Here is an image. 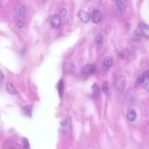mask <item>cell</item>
<instances>
[{
    "label": "cell",
    "instance_id": "6da1fadb",
    "mask_svg": "<svg viewBox=\"0 0 149 149\" xmlns=\"http://www.w3.org/2000/svg\"><path fill=\"white\" fill-rule=\"evenodd\" d=\"M96 70V66L92 64H86L82 68V72L84 74L90 75L93 74Z\"/></svg>",
    "mask_w": 149,
    "mask_h": 149
},
{
    "label": "cell",
    "instance_id": "ffe728a7",
    "mask_svg": "<svg viewBox=\"0 0 149 149\" xmlns=\"http://www.w3.org/2000/svg\"><path fill=\"white\" fill-rule=\"evenodd\" d=\"M60 14L62 17H65L67 15V10L65 8L62 9V10L60 12Z\"/></svg>",
    "mask_w": 149,
    "mask_h": 149
},
{
    "label": "cell",
    "instance_id": "2e32d148",
    "mask_svg": "<svg viewBox=\"0 0 149 149\" xmlns=\"http://www.w3.org/2000/svg\"><path fill=\"white\" fill-rule=\"evenodd\" d=\"M103 41V37L101 34H98L96 35L95 38V42L97 45L101 44Z\"/></svg>",
    "mask_w": 149,
    "mask_h": 149
},
{
    "label": "cell",
    "instance_id": "d6986e66",
    "mask_svg": "<svg viewBox=\"0 0 149 149\" xmlns=\"http://www.w3.org/2000/svg\"><path fill=\"white\" fill-rule=\"evenodd\" d=\"M23 142L24 147L27 149H29L30 148V145H29V143L28 140L26 138H24Z\"/></svg>",
    "mask_w": 149,
    "mask_h": 149
},
{
    "label": "cell",
    "instance_id": "9a60e30c",
    "mask_svg": "<svg viewBox=\"0 0 149 149\" xmlns=\"http://www.w3.org/2000/svg\"><path fill=\"white\" fill-rule=\"evenodd\" d=\"M18 13L21 16H24L27 13V9L24 6H20L18 9Z\"/></svg>",
    "mask_w": 149,
    "mask_h": 149
},
{
    "label": "cell",
    "instance_id": "7c38bea8",
    "mask_svg": "<svg viewBox=\"0 0 149 149\" xmlns=\"http://www.w3.org/2000/svg\"><path fill=\"white\" fill-rule=\"evenodd\" d=\"M112 59L110 56H106L103 60V65L106 68H110L112 65Z\"/></svg>",
    "mask_w": 149,
    "mask_h": 149
},
{
    "label": "cell",
    "instance_id": "7402d4cb",
    "mask_svg": "<svg viewBox=\"0 0 149 149\" xmlns=\"http://www.w3.org/2000/svg\"><path fill=\"white\" fill-rule=\"evenodd\" d=\"M24 24H23V22L21 20H19L17 22V26L19 28H22Z\"/></svg>",
    "mask_w": 149,
    "mask_h": 149
},
{
    "label": "cell",
    "instance_id": "52a82bcc",
    "mask_svg": "<svg viewBox=\"0 0 149 149\" xmlns=\"http://www.w3.org/2000/svg\"><path fill=\"white\" fill-rule=\"evenodd\" d=\"M139 28L141 33L146 36V37H148L149 36V30L148 26L145 23H141L139 26Z\"/></svg>",
    "mask_w": 149,
    "mask_h": 149
},
{
    "label": "cell",
    "instance_id": "ac0fdd59",
    "mask_svg": "<svg viewBox=\"0 0 149 149\" xmlns=\"http://www.w3.org/2000/svg\"><path fill=\"white\" fill-rule=\"evenodd\" d=\"M129 55V52L126 49H125V50H123L121 52H120V56L123 58V59H126L128 58Z\"/></svg>",
    "mask_w": 149,
    "mask_h": 149
},
{
    "label": "cell",
    "instance_id": "44dd1931",
    "mask_svg": "<svg viewBox=\"0 0 149 149\" xmlns=\"http://www.w3.org/2000/svg\"><path fill=\"white\" fill-rule=\"evenodd\" d=\"M141 84H142V74L140 75L136 80V84L137 86H139Z\"/></svg>",
    "mask_w": 149,
    "mask_h": 149
},
{
    "label": "cell",
    "instance_id": "e0dca14e",
    "mask_svg": "<svg viewBox=\"0 0 149 149\" xmlns=\"http://www.w3.org/2000/svg\"><path fill=\"white\" fill-rule=\"evenodd\" d=\"M102 90L105 94H107L109 91V84L107 81H104L102 84Z\"/></svg>",
    "mask_w": 149,
    "mask_h": 149
},
{
    "label": "cell",
    "instance_id": "5bb4252c",
    "mask_svg": "<svg viewBox=\"0 0 149 149\" xmlns=\"http://www.w3.org/2000/svg\"><path fill=\"white\" fill-rule=\"evenodd\" d=\"M58 88V93H59V97L61 98H62V95H63V83L62 80H61L59 81Z\"/></svg>",
    "mask_w": 149,
    "mask_h": 149
},
{
    "label": "cell",
    "instance_id": "ba28073f",
    "mask_svg": "<svg viewBox=\"0 0 149 149\" xmlns=\"http://www.w3.org/2000/svg\"><path fill=\"white\" fill-rule=\"evenodd\" d=\"M116 9L118 13H122L125 9V6L124 3L120 0H118L116 3Z\"/></svg>",
    "mask_w": 149,
    "mask_h": 149
},
{
    "label": "cell",
    "instance_id": "7a4b0ae2",
    "mask_svg": "<svg viewBox=\"0 0 149 149\" xmlns=\"http://www.w3.org/2000/svg\"><path fill=\"white\" fill-rule=\"evenodd\" d=\"M77 16L80 19V20L83 23H87L90 21V15L88 14V13H87L84 10H81L79 11L77 13Z\"/></svg>",
    "mask_w": 149,
    "mask_h": 149
},
{
    "label": "cell",
    "instance_id": "603a6c76",
    "mask_svg": "<svg viewBox=\"0 0 149 149\" xmlns=\"http://www.w3.org/2000/svg\"><path fill=\"white\" fill-rule=\"evenodd\" d=\"M112 1H115V0H112Z\"/></svg>",
    "mask_w": 149,
    "mask_h": 149
},
{
    "label": "cell",
    "instance_id": "8992f818",
    "mask_svg": "<svg viewBox=\"0 0 149 149\" xmlns=\"http://www.w3.org/2000/svg\"><path fill=\"white\" fill-rule=\"evenodd\" d=\"M61 23V20L58 15H54L52 17L51 20V24L53 27L56 28L60 26Z\"/></svg>",
    "mask_w": 149,
    "mask_h": 149
},
{
    "label": "cell",
    "instance_id": "277c9868",
    "mask_svg": "<svg viewBox=\"0 0 149 149\" xmlns=\"http://www.w3.org/2000/svg\"><path fill=\"white\" fill-rule=\"evenodd\" d=\"M102 13L100 10H95L93 12L92 15V19H93V22L94 23H96V24L100 23L102 20Z\"/></svg>",
    "mask_w": 149,
    "mask_h": 149
},
{
    "label": "cell",
    "instance_id": "30bf717a",
    "mask_svg": "<svg viewBox=\"0 0 149 149\" xmlns=\"http://www.w3.org/2000/svg\"><path fill=\"white\" fill-rule=\"evenodd\" d=\"M92 91H93V96L94 98H97L100 93V90L99 87L96 83H94L92 86Z\"/></svg>",
    "mask_w": 149,
    "mask_h": 149
},
{
    "label": "cell",
    "instance_id": "8fae6325",
    "mask_svg": "<svg viewBox=\"0 0 149 149\" xmlns=\"http://www.w3.org/2000/svg\"><path fill=\"white\" fill-rule=\"evenodd\" d=\"M6 90L7 91L12 95H15L17 94V91L15 88V87L13 86V85L10 83H8L6 84Z\"/></svg>",
    "mask_w": 149,
    "mask_h": 149
},
{
    "label": "cell",
    "instance_id": "5b68a950",
    "mask_svg": "<svg viewBox=\"0 0 149 149\" xmlns=\"http://www.w3.org/2000/svg\"><path fill=\"white\" fill-rule=\"evenodd\" d=\"M142 84L144 88L148 90L149 84V72L148 70L144 72L142 74Z\"/></svg>",
    "mask_w": 149,
    "mask_h": 149
},
{
    "label": "cell",
    "instance_id": "3957f363",
    "mask_svg": "<svg viewBox=\"0 0 149 149\" xmlns=\"http://www.w3.org/2000/svg\"><path fill=\"white\" fill-rule=\"evenodd\" d=\"M126 85V81L123 76H120L118 78L116 82V87L118 90L122 91L124 89Z\"/></svg>",
    "mask_w": 149,
    "mask_h": 149
},
{
    "label": "cell",
    "instance_id": "4fadbf2b",
    "mask_svg": "<svg viewBox=\"0 0 149 149\" xmlns=\"http://www.w3.org/2000/svg\"><path fill=\"white\" fill-rule=\"evenodd\" d=\"M31 110H32V107L31 105H27L24 107L23 109V113L27 116L31 117Z\"/></svg>",
    "mask_w": 149,
    "mask_h": 149
},
{
    "label": "cell",
    "instance_id": "9c48e42d",
    "mask_svg": "<svg viewBox=\"0 0 149 149\" xmlns=\"http://www.w3.org/2000/svg\"><path fill=\"white\" fill-rule=\"evenodd\" d=\"M136 113L134 109H129L127 112V118L129 121H134L136 119Z\"/></svg>",
    "mask_w": 149,
    "mask_h": 149
}]
</instances>
